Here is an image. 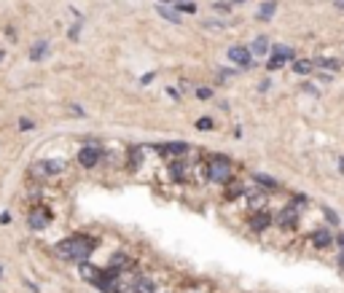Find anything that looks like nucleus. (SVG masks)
<instances>
[{
	"instance_id": "nucleus-23",
	"label": "nucleus",
	"mask_w": 344,
	"mask_h": 293,
	"mask_svg": "<svg viewBox=\"0 0 344 293\" xmlns=\"http://www.w3.org/2000/svg\"><path fill=\"white\" fill-rule=\"evenodd\" d=\"M255 183H258V186H264V188H277V180L269 178V175H255Z\"/></svg>"
},
{
	"instance_id": "nucleus-20",
	"label": "nucleus",
	"mask_w": 344,
	"mask_h": 293,
	"mask_svg": "<svg viewBox=\"0 0 344 293\" xmlns=\"http://www.w3.org/2000/svg\"><path fill=\"white\" fill-rule=\"evenodd\" d=\"M159 17H164L167 22H172V25H178V22H181V11H172V9H167V6H159Z\"/></svg>"
},
{
	"instance_id": "nucleus-6",
	"label": "nucleus",
	"mask_w": 344,
	"mask_h": 293,
	"mask_svg": "<svg viewBox=\"0 0 344 293\" xmlns=\"http://www.w3.org/2000/svg\"><path fill=\"white\" fill-rule=\"evenodd\" d=\"M272 223H275V218H272L269 210H258V213L250 215V229L253 231H264V229H269Z\"/></svg>"
},
{
	"instance_id": "nucleus-30",
	"label": "nucleus",
	"mask_w": 344,
	"mask_h": 293,
	"mask_svg": "<svg viewBox=\"0 0 344 293\" xmlns=\"http://www.w3.org/2000/svg\"><path fill=\"white\" fill-rule=\"evenodd\" d=\"M304 91H307V94H312V97H317L320 94V91H317V86H315V83H304V86H301Z\"/></svg>"
},
{
	"instance_id": "nucleus-19",
	"label": "nucleus",
	"mask_w": 344,
	"mask_h": 293,
	"mask_svg": "<svg viewBox=\"0 0 344 293\" xmlns=\"http://www.w3.org/2000/svg\"><path fill=\"white\" fill-rule=\"evenodd\" d=\"M275 11H277V6L269 0V3H264L261 9H258V14H255V17L261 19V22H267V19H272V17H275Z\"/></svg>"
},
{
	"instance_id": "nucleus-13",
	"label": "nucleus",
	"mask_w": 344,
	"mask_h": 293,
	"mask_svg": "<svg viewBox=\"0 0 344 293\" xmlns=\"http://www.w3.org/2000/svg\"><path fill=\"white\" fill-rule=\"evenodd\" d=\"M242 194H247V188H245V183L242 180H229L226 183V199H237V197H242Z\"/></svg>"
},
{
	"instance_id": "nucleus-4",
	"label": "nucleus",
	"mask_w": 344,
	"mask_h": 293,
	"mask_svg": "<svg viewBox=\"0 0 344 293\" xmlns=\"http://www.w3.org/2000/svg\"><path fill=\"white\" fill-rule=\"evenodd\" d=\"M100 159H103V151H100L97 145H86V148H81V153H78V164L86 167V169L95 167Z\"/></svg>"
},
{
	"instance_id": "nucleus-1",
	"label": "nucleus",
	"mask_w": 344,
	"mask_h": 293,
	"mask_svg": "<svg viewBox=\"0 0 344 293\" xmlns=\"http://www.w3.org/2000/svg\"><path fill=\"white\" fill-rule=\"evenodd\" d=\"M92 250H95V240H89V237H70V240H62L54 245V253H57L59 258H67V261H86L92 256Z\"/></svg>"
},
{
	"instance_id": "nucleus-18",
	"label": "nucleus",
	"mask_w": 344,
	"mask_h": 293,
	"mask_svg": "<svg viewBox=\"0 0 344 293\" xmlns=\"http://www.w3.org/2000/svg\"><path fill=\"white\" fill-rule=\"evenodd\" d=\"M315 59H296L293 62V73H299V75H309L312 70H315Z\"/></svg>"
},
{
	"instance_id": "nucleus-33",
	"label": "nucleus",
	"mask_w": 344,
	"mask_h": 293,
	"mask_svg": "<svg viewBox=\"0 0 344 293\" xmlns=\"http://www.w3.org/2000/svg\"><path fill=\"white\" fill-rule=\"evenodd\" d=\"M213 9H215V11H229V9H231V3H215Z\"/></svg>"
},
{
	"instance_id": "nucleus-21",
	"label": "nucleus",
	"mask_w": 344,
	"mask_h": 293,
	"mask_svg": "<svg viewBox=\"0 0 344 293\" xmlns=\"http://www.w3.org/2000/svg\"><path fill=\"white\" fill-rule=\"evenodd\" d=\"M315 65L325 67V70H333V73L341 67V62H339V59H331V57H320V59H315Z\"/></svg>"
},
{
	"instance_id": "nucleus-2",
	"label": "nucleus",
	"mask_w": 344,
	"mask_h": 293,
	"mask_svg": "<svg viewBox=\"0 0 344 293\" xmlns=\"http://www.w3.org/2000/svg\"><path fill=\"white\" fill-rule=\"evenodd\" d=\"M207 180L223 183V186H226V183L231 180V161L223 159V156L210 159V161H207Z\"/></svg>"
},
{
	"instance_id": "nucleus-34",
	"label": "nucleus",
	"mask_w": 344,
	"mask_h": 293,
	"mask_svg": "<svg viewBox=\"0 0 344 293\" xmlns=\"http://www.w3.org/2000/svg\"><path fill=\"white\" fill-rule=\"evenodd\" d=\"M19 129H33V121H30V119H22V121H19Z\"/></svg>"
},
{
	"instance_id": "nucleus-27",
	"label": "nucleus",
	"mask_w": 344,
	"mask_h": 293,
	"mask_svg": "<svg viewBox=\"0 0 344 293\" xmlns=\"http://www.w3.org/2000/svg\"><path fill=\"white\" fill-rule=\"evenodd\" d=\"M67 35H70V41H78V38H81V25H73Z\"/></svg>"
},
{
	"instance_id": "nucleus-36",
	"label": "nucleus",
	"mask_w": 344,
	"mask_h": 293,
	"mask_svg": "<svg viewBox=\"0 0 344 293\" xmlns=\"http://www.w3.org/2000/svg\"><path fill=\"white\" fill-rule=\"evenodd\" d=\"M333 6H336V9L341 11V9H344V0H333Z\"/></svg>"
},
{
	"instance_id": "nucleus-15",
	"label": "nucleus",
	"mask_w": 344,
	"mask_h": 293,
	"mask_svg": "<svg viewBox=\"0 0 344 293\" xmlns=\"http://www.w3.org/2000/svg\"><path fill=\"white\" fill-rule=\"evenodd\" d=\"M269 57H277V59H283V62H291V59H293V49H291V46H285V43L272 46V54H269Z\"/></svg>"
},
{
	"instance_id": "nucleus-12",
	"label": "nucleus",
	"mask_w": 344,
	"mask_h": 293,
	"mask_svg": "<svg viewBox=\"0 0 344 293\" xmlns=\"http://www.w3.org/2000/svg\"><path fill=\"white\" fill-rule=\"evenodd\" d=\"M62 169H65L62 161H41V164H35L33 172L35 175H57V172H62Z\"/></svg>"
},
{
	"instance_id": "nucleus-29",
	"label": "nucleus",
	"mask_w": 344,
	"mask_h": 293,
	"mask_svg": "<svg viewBox=\"0 0 344 293\" xmlns=\"http://www.w3.org/2000/svg\"><path fill=\"white\" fill-rule=\"evenodd\" d=\"M197 129H213V119H199L197 121Z\"/></svg>"
},
{
	"instance_id": "nucleus-39",
	"label": "nucleus",
	"mask_w": 344,
	"mask_h": 293,
	"mask_svg": "<svg viewBox=\"0 0 344 293\" xmlns=\"http://www.w3.org/2000/svg\"><path fill=\"white\" fill-rule=\"evenodd\" d=\"M339 266L344 269V250H341V256H339Z\"/></svg>"
},
{
	"instance_id": "nucleus-40",
	"label": "nucleus",
	"mask_w": 344,
	"mask_h": 293,
	"mask_svg": "<svg viewBox=\"0 0 344 293\" xmlns=\"http://www.w3.org/2000/svg\"><path fill=\"white\" fill-rule=\"evenodd\" d=\"M3 57H6V51H3V49H0V62H3Z\"/></svg>"
},
{
	"instance_id": "nucleus-37",
	"label": "nucleus",
	"mask_w": 344,
	"mask_h": 293,
	"mask_svg": "<svg viewBox=\"0 0 344 293\" xmlns=\"http://www.w3.org/2000/svg\"><path fill=\"white\" fill-rule=\"evenodd\" d=\"M339 172L344 175V156H339Z\"/></svg>"
},
{
	"instance_id": "nucleus-31",
	"label": "nucleus",
	"mask_w": 344,
	"mask_h": 293,
	"mask_svg": "<svg viewBox=\"0 0 344 293\" xmlns=\"http://www.w3.org/2000/svg\"><path fill=\"white\" fill-rule=\"evenodd\" d=\"M197 97L199 100H210V97H213V91H210V89H197Z\"/></svg>"
},
{
	"instance_id": "nucleus-9",
	"label": "nucleus",
	"mask_w": 344,
	"mask_h": 293,
	"mask_svg": "<svg viewBox=\"0 0 344 293\" xmlns=\"http://www.w3.org/2000/svg\"><path fill=\"white\" fill-rule=\"evenodd\" d=\"M277 223L283 229H293L296 223H299V207H285V210L277 215Z\"/></svg>"
},
{
	"instance_id": "nucleus-7",
	"label": "nucleus",
	"mask_w": 344,
	"mask_h": 293,
	"mask_svg": "<svg viewBox=\"0 0 344 293\" xmlns=\"http://www.w3.org/2000/svg\"><path fill=\"white\" fill-rule=\"evenodd\" d=\"M78 272H81V277L92 285H97L100 277H103V269H97L95 264H89V261H81V264H78Z\"/></svg>"
},
{
	"instance_id": "nucleus-14",
	"label": "nucleus",
	"mask_w": 344,
	"mask_h": 293,
	"mask_svg": "<svg viewBox=\"0 0 344 293\" xmlns=\"http://www.w3.org/2000/svg\"><path fill=\"white\" fill-rule=\"evenodd\" d=\"M132 293H156V285L148 277H137L135 285H132Z\"/></svg>"
},
{
	"instance_id": "nucleus-5",
	"label": "nucleus",
	"mask_w": 344,
	"mask_h": 293,
	"mask_svg": "<svg viewBox=\"0 0 344 293\" xmlns=\"http://www.w3.org/2000/svg\"><path fill=\"white\" fill-rule=\"evenodd\" d=\"M229 59H231V62H237V65H242V67H250V65H253V51L245 49V46H231Z\"/></svg>"
},
{
	"instance_id": "nucleus-35",
	"label": "nucleus",
	"mask_w": 344,
	"mask_h": 293,
	"mask_svg": "<svg viewBox=\"0 0 344 293\" xmlns=\"http://www.w3.org/2000/svg\"><path fill=\"white\" fill-rule=\"evenodd\" d=\"M70 111H73L75 116H83V108L81 105H70Z\"/></svg>"
},
{
	"instance_id": "nucleus-17",
	"label": "nucleus",
	"mask_w": 344,
	"mask_h": 293,
	"mask_svg": "<svg viewBox=\"0 0 344 293\" xmlns=\"http://www.w3.org/2000/svg\"><path fill=\"white\" fill-rule=\"evenodd\" d=\"M46 54H49V41H38L33 49H30V59H33V62H41Z\"/></svg>"
},
{
	"instance_id": "nucleus-25",
	"label": "nucleus",
	"mask_w": 344,
	"mask_h": 293,
	"mask_svg": "<svg viewBox=\"0 0 344 293\" xmlns=\"http://www.w3.org/2000/svg\"><path fill=\"white\" fill-rule=\"evenodd\" d=\"M323 213H325V218H328V221H331V223H333V226H336V223H339V213H333V210H331V207H325V205H323Z\"/></svg>"
},
{
	"instance_id": "nucleus-3",
	"label": "nucleus",
	"mask_w": 344,
	"mask_h": 293,
	"mask_svg": "<svg viewBox=\"0 0 344 293\" xmlns=\"http://www.w3.org/2000/svg\"><path fill=\"white\" fill-rule=\"evenodd\" d=\"M27 223H30V229H35V231L46 229L51 223V210H46V207H33L30 215H27Z\"/></svg>"
},
{
	"instance_id": "nucleus-28",
	"label": "nucleus",
	"mask_w": 344,
	"mask_h": 293,
	"mask_svg": "<svg viewBox=\"0 0 344 293\" xmlns=\"http://www.w3.org/2000/svg\"><path fill=\"white\" fill-rule=\"evenodd\" d=\"M178 9H181V14H183V11H186V14H194V11H197V6H194V0H191V3H181Z\"/></svg>"
},
{
	"instance_id": "nucleus-11",
	"label": "nucleus",
	"mask_w": 344,
	"mask_h": 293,
	"mask_svg": "<svg viewBox=\"0 0 344 293\" xmlns=\"http://www.w3.org/2000/svg\"><path fill=\"white\" fill-rule=\"evenodd\" d=\"M250 51H253V57H267V54H272V43L267 35H258L253 43H250Z\"/></svg>"
},
{
	"instance_id": "nucleus-22",
	"label": "nucleus",
	"mask_w": 344,
	"mask_h": 293,
	"mask_svg": "<svg viewBox=\"0 0 344 293\" xmlns=\"http://www.w3.org/2000/svg\"><path fill=\"white\" fill-rule=\"evenodd\" d=\"M169 175H172L175 180H186V164H183V161H172Z\"/></svg>"
},
{
	"instance_id": "nucleus-16",
	"label": "nucleus",
	"mask_w": 344,
	"mask_h": 293,
	"mask_svg": "<svg viewBox=\"0 0 344 293\" xmlns=\"http://www.w3.org/2000/svg\"><path fill=\"white\" fill-rule=\"evenodd\" d=\"M132 266V258L127 256V253H116V256L111 258V269L113 272H121V269H129Z\"/></svg>"
},
{
	"instance_id": "nucleus-38",
	"label": "nucleus",
	"mask_w": 344,
	"mask_h": 293,
	"mask_svg": "<svg viewBox=\"0 0 344 293\" xmlns=\"http://www.w3.org/2000/svg\"><path fill=\"white\" fill-rule=\"evenodd\" d=\"M336 242H339V248L344 250V234H341V237H336Z\"/></svg>"
},
{
	"instance_id": "nucleus-32",
	"label": "nucleus",
	"mask_w": 344,
	"mask_h": 293,
	"mask_svg": "<svg viewBox=\"0 0 344 293\" xmlns=\"http://www.w3.org/2000/svg\"><path fill=\"white\" fill-rule=\"evenodd\" d=\"M218 78H221V81H229V78H234V70H221V73H218Z\"/></svg>"
},
{
	"instance_id": "nucleus-26",
	"label": "nucleus",
	"mask_w": 344,
	"mask_h": 293,
	"mask_svg": "<svg viewBox=\"0 0 344 293\" xmlns=\"http://www.w3.org/2000/svg\"><path fill=\"white\" fill-rule=\"evenodd\" d=\"M285 62H283V59H277V57H269L267 59V67H269V70H277V67H283Z\"/></svg>"
},
{
	"instance_id": "nucleus-24",
	"label": "nucleus",
	"mask_w": 344,
	"mask_h": 293,
	"mask_svg": "<svg viewBox=\"0 0 344 293\" xmlns=\"http://www.w3.org/2000/svg\"><path fill=\"white\" fill-rule=\"evenodd\" d=\"M247 199H250V207H255V213L264 207V194H247Z\"/></svg>"
},
{
	"instance_id": "nucleus-41",
	"label": "nucleus",
	"mask_w": 344,
	"mask_h": 293,
	"mask_svg": "<svg viewBox=\"0 0 344 293\" xmlns=\"http://www.w3.org/2000/svg\"><path fill=\"white\" fill-rule=\"evenodd\" d=\"M234 3H242V0H234Z\"/></svg>"
},
{
	"instance_id": "nucleus-10",
	"label": "nucleus",
	"mask_w": 344,
	"mask_h": 293,
	"mask_svg": "<svg viewBox=\"0 0 344 293\" xmlns=\"http://www.w3.org/2000/svg\"><path fill=\"white\" fill-rule=\"evenodd\" d=\"M186 151H189V145L186 143H164V145H159V153L161 156H186Z\"/></svg>"
},
{
	"instance_id": "nucleus-8",
	"label": "nucleus",
	"mask_w": 344,
	"mask_h": 293,
	"mask_svg": "<svg viewBox=\"0 0 344 293\" xmlns=\"http://www.w3.org/2000/svg\"><path fill=\"white\" fill-rule=\"evenodd\" d=\"M309 242L315 245L317 250H325V248H331V245H333V234H331V231H325V229H317L315 234L309 237Z\"/></svg>"
}]
</instances>
